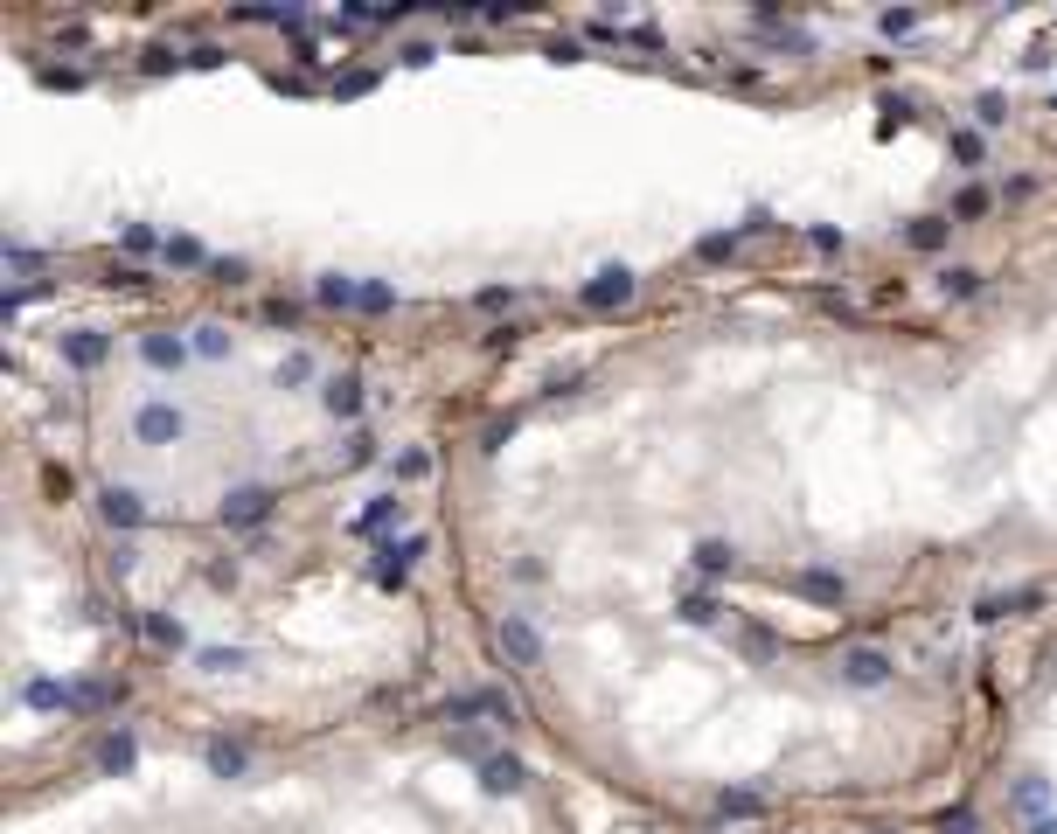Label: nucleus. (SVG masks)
<instances>
[{
    "label": "nucleus",
    "instance_id": "ea45409f",
    "mask_svg": "<svg viewBox=\"0 0 1057 834\" xmlns=\"http://www.w3.org/2000/svg\"><path fill=\"white\" fill-rule=\"evenodd\" d=\"M508 438H515V411H508V417H494V424L480 431V452H501Z\"/></svg>",
    "mask_w": 1057,
    "mask_h": 834
},
{
    "label": "nucleus",
    "instance_id": "f8f14e48",
    "mask_svg": "<svg viewBox=\"0 0 1057 834\" xmlns=\"http://www.w3.org/2000/svg\"><path fill=\"white\" fill-rule=\"evenodd\" d=\"M313 299H320V306H334V313H362V278H348V272H320Z\"/></svg>",
    "mask_w": 1057,
    "mask_h": 834
},
{
    "label": "nucleus",
    "instance_id": "4468645a",
    "mask_svg": "<svg viewBox=\"0 0 1057 834\" xmlns=\"http://www.w3.org/2000/svg\"><path fill=\"white\" fill-rule=\"evenodd\" d=\"M140 765V737L133 730H105L98 737V772H133Z\"/></svg>",
    "mask_w": 1057,
    "mask_h": 834
},
{
    "label": "nucleus",
    "instance_id": "1a4fd4ad",
    "mask_svg": "<svg viewBox=\"0 0 1057 834\" xmlns=\"http://www.w3.org/2000/svg\"><path fill=\"white\" fill-rule=\"evenodd\" d=\"M793 591H800V598H814V605H842V598H849V577H842V570L807 563V570H793Z\"/></svg>",
    "mask_w": 1057,
    "mask_h": 834
},
{
    "label": "nucleus",
    "instance_id": "37998d69",
    "mask_svg": "<svg viewBox=\"0 0 1057 834\" xmlns=\"http://www.w3.org/2000/svg\"><path fill=\"white\" fill-rule=\"evenodd\" d=\"M174 63H181V49H167V42H153V49H147V70H153V77H167Z\"/></svg>",
    "mask_w": 1057,
    "mask_h": 834
},
{
    "label": "nucleus",
    "instance_id": "5fc2aeb1",
    "mask_svg": "<svg viewBox=\"0 0 1057 834\" xmlns=\"http://www.w3.org/2000/svg\"><path fill=\"white\" fill-rule=\"evenodd\" d=\"M1030 834H1057V814H1044V821H1030Z\"/></svg>",
    "mask_w": 1057,
    "mask_h": 834
},
{
    "label": "nucleus",
    "instance_id": "e433bc0d",
    "mask_svg": "<svg viewBox=\"0 0 1057 834\" xmlns=\"http://www.w3.org/2000/svg\"><path fill=\"white\" fill-rule=\"evenodd\" d=\"M119 244H126V251H167V237H153L147 223H126V230H119Z\"/></svg>",
    "mask_w": 1057,
    "mask_h": 834
},
{
    "label": "nucleus",
    "instance_id": "de8ad7c7",
    "mask_svg": "<svg viewBox=\"0 0 1057 834\" xmlns=\"http://www.w3.org/2000/svg\"><path fill=\"white\" fill-rule=\"evenodd\" d=\"M807 244H814V251H828V258H835V251H842V244H849V237H842V230H828V223H821V230H807Z\"/></svg>",
    "mask_w": 1057,
    "mask_h": 834
},
{
    "label": "nucleus",
    "instance_id": "c85d7f7f",
    "mask_svg": "<svg viewBox=\"0 0 1057 834\" xmlns=\"http://www.w3.org/2000/svg\"><path fill=\"white\" fill-rule=\"evenodd\" d=\"M202 668L209 675H237V668H251V654L244 647H202Z\"/></svg>",
    "mask_w": 1057,
    "mask_h": 834
},
{
    "label": "nucleus",
    "instance_id": "5701e85b",
    "mask_svg": "<svg viewBox=\"0 0 1057 834\" xmlns=\"http://www.w3.org/2000/svg\"><path fill=\"white\" fill-rule=\"evenodd\" d=\"M675 612H682L689 626H717V619H724V605H717L710 591H689V598H675Z\"/></svg>",
    "mask_w": 1057,
    "mask_h": 834
},
{
    "label": "nucleus",
    "instance_id": "3c124183",
    "mask_svg": "<svg viewBox=\"0 0 1057 834\" xmlns=\"http://www.w3.org/2000/svg\"><path fill=\"white\" fill-rule=\"evenodd\" d=\"M397 56H404V63H411V70H418V63H432V56H439V49H432V42H404V49H397Z\"/></svg>",
    "mask_w": 1057,
    "mask_h": 834
},
{
    "label": "nucleus",
    "instance_id": "393cba45",
    "mask_svg": "<svg viewBox=\"0 0 1057 834\" xmlns=\"http://www.w3.org/2000/svg\"><path fill=\"white\" fill-rule=\"evenodd\" d=\"M974 292H981V272H967V265L939 272V299H974Z\"/></svg>",
    "mask_w": 1057,
    "mask_h": 834
},
{
    "label": "nucleus",
    "instance_id": "39448f33",
    "mask_svg": "<svg viewBox=\"0 0 1057 834\" xmlns=\"http://www.w3.org/2000/svg\"><path fill=\"white\" fill-rule=\"evenodd\" d=\"M272 508H279L272 487H230V494H223V529H258Z\"/></svg>",
    "mask_w": 1057,
    "mask_h": 834
},
{
    "label": "nucleus",
    "instance_id": "72a5a7b5",
    "mask_svg": "<svg viewBox=\"0 0 1057 834\" xmlns=\"http://www.w3.org/2000/svg\"><path fill=\"white\" fill-rule=\"evenodd\" d=\"M28 709H70V689H63V682H28Z\"/></svg>",
    "mask_w": 1057,
    "mask_h": 834
},
{
    "label": "nucleus",
    "instance_id": "7c9ffc66",
    "mask_svg": "<svg viewBox=\"0 0 1057 834\" xmlns=\"http://www.w3.org/2000/svg\"><path fill=\"white\" fill-rule=\"evenodd\" d=\"M397 306V285L390 278H362V313H390Z\"/></svg>",
    "mask_w": 1057,
    "mask_h": 834
},
{
    "label": "nucleus",
    "instance_id": "9d476101",
    "mask_svg": "<svg viewBox=\"0 0 1057 834\" xmlns=\"http://www.w3.org/2000/svg\"><path fill=\"white\" fill-rule=\"evenodd\" d=\"M522 786H529L522 758H508V751H501V758H480V793H487V800H508V793H522Z\"/></svg>",
    "mask_w": 1057,
    "mask_h": 834
},
{
    "label": "nucleus",
    "instance_id": "bb28decb",
    "mask_svg": "<svg viewBox=\"0 0 1057 834\" xmlns=\"http://www.w3.org/2000/svg\"><path fill=\"white\" fill-rule=\"evenodd\" d=\"M905 244L911 251H939V244H946V216H918L905 230Z\"/></svg>",
    "mask_w": 1057,
    "mask_h": 834
},
{
    "label": "nucleus",
    "instance_id": "423d86ee",
    "mask_svg": "<svg viewBox=\"0 0 1057 834\" xmlns=\"http://www.w3.org/2000/svg\"><path fill=\"white\" fill-rule=\"evenodd\" d=\"M446 723H466V716H494V723H515V702L501 689H473V695H446V709H439Z\"/></svg>",
    "mask_w": 1057,
    "mask_h": 834
},
{
    "label": "nucleus",
    "instance_id": "a19ab883",
    "mask_svg": "<svg viewBox=\"0 0 1057 834\" xmlns=\"http://www.w3.org/2000/svg\"><path fill=\"white\" fill-rule=\"evenodd\" d=\"M877 28H884V35H891V42H905L911 28H918V14H911V7H891V14H884V21H877Z\"/></svg>",
    "mask_w": 1057,
    "mask_h": 834
},
{
    "label": "nucleus",
    "instance_id": "cd10ccee",
    "mask_svg": "<svg viewBox=\"0 0 1057 834\" xmlns=\"http://www.w3.org/2000/svg\"><path fill=\"white\" fill-rule=\"evenodd\" d=\"M306 383H313V355H306V348H293V355L279 362V390H306Z\"/></svg>",
    "mask_w": 1057,
    "mask_h": 834
},
{
    "label": "nucleus",
    "instance_id": "09e8293b",
    "mask_svg": "<svg viewBox=\"0 0 1057 834\" xmlns=\"http://www.w3.org/2000/svg\"><path fill=\"white\" fill-rule=\"evenodd\" d=\"M473 306H480V313H501V306H515V292H501V285H487V292H480Z\"/></svg>",
    "mask_w": 1057,
    "mask_h": 834
},
{
    "label": "nucleus",
    "instance_id": "20e7f679",
    "mask_svg": "<svg viewBox=\"0 0 1057 834\" xmlns=\"http://www.w3.org/2000/svg\"><path fill=\"white\" fill-rule=\"evenodd\" d=\"M133 431H140V445H174V438L188 431V417H181V404H167V397H147V404L133 411Z\"/></svg>",
    "mask_w": 1057,
    "mask_h": 834
},
{
    "label": "nucleus",
    "instance_id": "a211bd4d",
    "mask_svg": "<svg viewBox=\"0 0 1057 834\" xmlns=\"http://www.w3.org/2000/svg\"><path fill=\"white\" fill-rule=\"evenodd\" d=\"M140 633H147L160 654H181V647H188V626H181L174 612H147V619H140Z\"/></svg>",
    "mask_w": 1057,
    "mask_h": 834
},
{
    "label": "nucleus",
    "instance_id": "c9c22d12",
    "mask_svg": "<svg viewBox=\"0 0 1057 834\" xmlns=\"http://www.w3.org/2000/svg\"><path fill=\"white\" fill-rule=\"evenodd\" d=\"M49 265V251H35V244H7V272H42Z\"/></svg>",
    "mask_w": 1057,
    "mask_h": 834
},
{
    "label": "nucleus",
    "instance_id": "dca6fc26",
    "mask_svg": "<svg viewBox=\"0 0 1057 834\" xmlns=\"http://www.w3.org/2000/svg\"><path fill=\"white\" fill-rule=\"evenodd\" d=\"M320 404H327V417H362V376H327Z\"/></svg>",
    "mask_w": 1057,
    "mask_h": 834
},
{
    "label": "nucleus",
    "instance_id": "864d4df0",
    "mask_svg": "<svg viewBox=\"0 0 1057 834\" xmlns=\"http://www.w3.org/2000/svg\"><path fill=\"white\" fill-rule=\"evenodd\" d=\"M946 834H974V814H967V807H953V814H946Z\"/></svg>",
    "mask_w": 1057,
    "mask_h": 834
},
{
    "label": "nucleus",
    "instance_id": "f3484780",
    "mask_svg": "<svg viewBox=\"0 0 1057 834\" xmlns=\"http://www.w3.org/2000/svg\"><path fill=\"white\" fill-rule=\"evenodd\" d=\"M1016 814H1023V821H1044V814H1051V779H1044V772H1023V779H1016Z\"/></svg>",
    "mask_w": 1057,
    "mask_h": 834
},
{
    "label": "nucleus",
    "instance_id": "8fccbe9b",
    "mask_svg": "<svg viewBox=\"0 0 1057 834\" xmlns=\"http://www.w3.org/2000/svg\"><path fill=\"white\" fill-rule=\"evenodd\" d=\"M341 466H369V438H362V431L341 445Z\"/></svg>",
    "mask_w": 1057,
    "mask_h": 834
},
{
    "label": "nucleus",
    "instance_id": "412c9836",
    "mask_svg": "<svg viewBox=\"0 0 1057 834\" xmlns=\"http://www.w3.org/2000/svg\"><path fill=\"white\" fill-rule=\"evenodd\" d=\"M112 702H119L112 682H77V689H70V716H98V709H112Z\"/></svg>",
    "mask_w": 1057,
    "mask_h": 834
},
{
    "label": "nucleus",
    "instance_id": "f257e3e1",
    "mask_svg": "<svg viewBox=\"0 0 1057 834\" xmlns=\"http://www.w3.org/2000/svg\"><path fill=\"white\" fill-rule=\"evenodd\" d=\"M494 647L508 654V668H536V661H543V633H536L529 612H508V619L494 626Z\"/></svg>",
    "mask_w": 1057,
    "mask_h": 834
},
{
    "label": "nucleus",
    "instance_id": "0eeeda50",
    "mask_svg": "<svg viewBox=\"0 0 1057 834\" xmlns=\"http://www.w3.org/2000/svg\"><path fill=\"white\" fill-rule=\"evenodd\" d=\"M188 355H195V341H181V334H140V362L160 369V376H181Z\"/></svg>",
    "mask_w": 1057,
    "mask_h": 834
},
{
    "label": "nucleus",
    "instance_id": "6e6552de",
    "mask_svg": "<svg viewBox=\"0 0 1057 834\" xmlns=\"http://www.w3.org/2000/svg\"><path fill=\"white\" fill-rule=\"evenodd\" d=\"M418 556H425V536H404V543H390V550H383L376 563H369V577L397 591V584H404V577L418 570Z\"/></svg>",
    "mask_w": 1057,
    "mask_h": 834
},
{
    "label": "nucleus",
    "instance_id": "49530a36",
    "mask_svg": "<svg viewBox=\"0 0 1057 834\" xmlns=\"http://www.w3.org/2000/svg\"><path fill=\"white\" fill-rule=\"evenodd\" d=\"M369 84H376V77H369V70H348V77H334V91H341V98H362V91H369Z\"/></svg>",
    "mask_w": 1057,
    "mask_h": 834
},
{
    "label": "nucleus",
    "instance_id": "58836bf2",
    "mask_svg": "<svg viewBox=\"0 0 1057 834\" xmlns=\"http://www.w3.org/2000/svg\"><path fill=\"white\" fill-rule=\"evenodd\" d=\"M974 119H981V126H1009V98H1002V91H988V98L974 105Z\"/></svg>",
    "mask_w": 1057,
    "mask_h": 834
},
{
    "label": "nucleus",
    "instance_id": "a18cd8bd",
    "mask_svg": "<svg viewBox=\"0 0 1057 834\" xmlns=\"http://www.w3.org/2000/svg\"><path fill=\"white\" fill-rule=\"evenodd\" d=\"M105 285H119V292H140V285H147V272H140V265H112V278H105Z\"/></svg>",
    "mask_w": 1057,
    "mask_h": 834
},
{
    "label": "nucleus",
    "instance_id": "7ed1b4c3",
    "mask_svg": "<svg viewBox=\"0 0 1057 834\" xmlns=\"http://www.w3.org/2000/svg\"><path fill=\"white\" fill-rule=\"evenodd\" d=\"M633 292H640V278L626 272V265H605V272H592L585 285H578V299H585L592 313H612V306H626Z\"/></svg>",
    "mask_w": 1057,
    "mask_h": 834
},
{
    "label": "nucleus",
    "instance_id": "473e14b6",
    "mask_svg": "<svg viewBox=\"0 0 1057 834\" xmlns=\"http://www.w3.org/2000/svg\"><path fill=\"white\" fill-rule=\"evenodd\" d=\"M1037 591H1002V598H981V619H1002V612H1030Z\"/></svg>",
    "mask_w": 1057,
    "mask_h": 834
},
{
    "label": "nucleus",
    "instance_id": "ddd939ff",
    "mask_svg": "<svg viewBox=\"0 0 1057 834\" xmlns=\"http://www.w3.org/2000/svg\"><path fill=\"white\" fill-rule=\"evenodd\" d=\"M105 355H112V341H105L98 327H77V334H63V362H70V369H98Z\"/></svg>",
    "mask_w": 1057,
    "mask_h": 834
},
{
    "label": "nucleus",
    "instance_id": "aec40b11",
    "mask_svg": "<svg viewBox=\"0 0 1057 834\" xmlns=\"http://www.w3.org/2000/svg\"><path fill=\"white\" fill-rule=\"evenodd\" d=\"M160 258H167L174 272H209V265H216V258L195 244V237H167V251H160Z\"/></svg>",
    "mask_w": 1057,
    "mask_h": 834
},
{
    "label": "nucleus",
    "instance_id": "79ce46f5",
    "mask_svg": "<svg viewBox=\"0 0 1057 834\" xmlns=\"http://www.w3.org/2000/svg\"><path fill=\"white\" fill-rule=\"evenodd\" d=\"M953 216H988V188H960V195H953Z\"/></svg>",
    "mask_w": 1057,
    "mask_h": 834
},
{
    "label": "nucleus",
    "instance_id": "f03ea898",
    "mask_svg": "<svg viewBox=\"0 0 1057 834\" xmlns=\"http://www.w3.org/2000/svg\"><path fill=\"white\" fill-rule=\"evenodd\" d=\"M835 668H842V682H849V689H884V682H891V654H884V647H870V640L842 647V661H835Z\"/></svg>",
    "mask_w": 1057,
    "mask_h": 834
},
{
    "label": "nucleus",
    "instance_id": "f704fd0d",
    "mask_svg": "<svg viewBox=\"0 0 1057 834\" xmlns=\"http://www.w3.org/2000/svg\"><path fill=\"white\" fill-rule=\"evenodd\" d=\"M731 251H738V230H717V237H703V244H696V258H703V265H724Z\"/></svg>",
    "mask_w": 1057,
    "mask_h": 834
},
{
    "label": "nucleus",
    "instance_id": "4be33fe9",
    "mask_svg": "<svg viewBox=\"0 0 1057 834\" xmlns=\"http://www.w3.org/2000/svg\"><path fill=\"white\" fill-rule=\"evenodd\" d=\"M195 355H202V362H223V355H230V327H223V320H202V327H195Z\"/></svg>",
    "mask_w": 1057,
    "mask_h": 834
},
{
    "label": "nucleus",
    "instance_id": "c756f323",
    "mask_svg": "<svg viewBox=\"0 0 1057 834\" xmlns=\"http://www.w3.org/2000/svg\"><path fill=\"white\" fill-rule=\"evenodd\" d=\"M738 647H745V661H772V654H779V640H772L765 626H738Z\"/></svg>",
    "mask_w": 1057,
    "mask_h": 834
},
{
    "label": "nucleus",
    "instance_id": "b1692460",
    "mask_svg": "<svg viewBox=\"0 0 1057 834\" xmlns=\"http://www.w3.org/2000/svg\"><path fill=\"white\" fill-rule=\"evenodd\" d=\"M717 814H724V821H758V814H765V793H745V786H738V793L717 800Z\"/></svg>",
    "mask_w": 1057,
    "mask_h": 834
},
{
    "label": "nucleus",
    "instance_id": "6ab92c4d",
    "mask_svg": "<svg viewBox=\"0 0 1057 834\" xmlns=\"http://www.w3.org/2000/svg\"><path fill=\"white\" fill-rule=\"evenodd\" d=\"M390 522H404V501H397V494H376L348 529H355V536H376V529H390Z\"/></svg>",
    "mask_w": 1057,
    "mask_h": 834
},
{
    "label": "nucleus",
    "instance_id": "2eb2a0df",
    "mask_svg": "<svg viewBox=\"0 0 1057 834\" xmlns=\"http://www.w3.org/2000/svg\"><path fill=\"white\" fill-rule=\"evenodd\" d=\"M202 758H209V772H216V779H244V772H251V751H244V744H230V737H209V744H202Z\"/></svg>",
    "mask_w": 1057,
    "mask_h": 834
},
{
    "label": "nucleus",
    "instance_id": "603ef678",
    "mask_svg": "<svg viewBox=\"0 0 1057 834\" xmlns=\"http://www.w3.org/2000/svg\"><path fill=\"white\" fill-rule=\"evenodd\" d=\"M209 272L223 278V285H237V278H244V258H216V265H209Z\"/></svg>",
    "mask_w": 1057,
    "mask_h": 834
},
{
    "label": "nucleus",
    "instance_id": "2f4dec72",
    "mask_svg": "<svg viewBox=\"0 0 1057 834\" xmlns=\"http://www.w3.org/2000/svg\"><path fill=\"white\" fill-rule=\"evenodd\" d=\"M390 480H432V452H397V459H390Z\"/></svg>",
    "mask_w": 1057,
    "mask_h": 834
},
{
    "label": "nucleus",
    "instance_id": "9b49d317",
    "mask_svg": "<svg viewBox=\"0 0 1057 834\" xmlns=\"http://www.w3.org/2000/svg\"><path fill=\"white\" fill-rule=\"evenodd\" d=\"M98 515H105L112 529H140V522H147V501H140L133 487H105V494H98Z\"/></svg>",
    "mask_w": 1057,
    "mask_h": 834
},
{
    "label": "nucleus",
    "instance_id": "4c0bfd02",
    "mask_svg": "<svg viewBox=\"0 0 1057 834\" xmlns=\"http://www.w3.org/2000/svg\"><path fill=\"white\" fill-rule=\"evenodd\" d=\"M946 153H953L960 167H981V133H953V139H946Z\"/></svg>",
    "mask_w": 1057,
    "mask_h": 834
},
{
    "label": "nucleus",
    "instance_id": "a878e982",
    "mask_svg": "<svg viewBox=\"0 0 1057 834\" xmlns=\"http://www.w3.org/2000/svg\"><path fill=\"white\" fill-rule=\"evenodd\" d=\"M696 570H703V577H724V570H738V550H731V543H696Z\"/></svg>",
    "mask_w": 1057,
    "mask_h": 834
},
{
    "label": "nucleus",
    "instance_id": "c03bdc74",
    "mask_svg": "<svg viewBox=\"0 0 1057 834\" xmlns=\"http://www.w3.org/2000/svg\"><path fill=\"white\" fill-rule=\"evenodd\" d=\"M133 563H140V550H133V543H119V550L105 556V570H112V577H133Z\"/></svg>",
    "mask_w": 1057,
    "mask_h": 834
}]
</instances>
